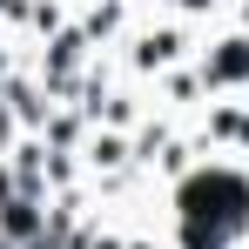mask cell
<instances>
[{
  "label": "cell",
  "instance_id": "3",
  "mask_svg": "<svg viewBox=\"0 0 249 249\" xmlns=\"http://www.w3.org/2000/svg\"><path fill=\"white\" fill-rule=\"evenodd\" d=\"M34 222H41V215H34V202H7V209H0V229H7V236H27Z\"/></svg>",
  "mask_w": 249,
  "mask_h": 249
},
{
  "label": "cell",
  "instance_id": "2",
  "mask_svg": "<svg viewBox=\"0 0 249 249\" xmlns=\"http://www.w3.org/2000/svg\"><path fill=\"white\" fill-rule=\"evenodd\" d=\"M209 74H215V81H243L249 74V41H229L215 61H209Z\"/></svg>",
  "mask_w": 249,
  "mask_h": 249
},
{
  "label": "cell",
  "instance_id": "4",
  "mask_svg": "<svg viewBox=\"0 0 249 249\" xmlns=\"http://www.w3.org/2000/svg\"><path fill=\"white\" fill-rule=\"evenodd\" d=\"M189 7H202V0H189Z\"/></svg>",
  "mask_w": 249,
  "mask_h": 249
},
{
  "label": "cell",
  "instance_id": "1",
  "mask_svg": "<svg viewBox=\"0 0 249 249\" xmlns=\"http://www.w3.org/2000/svg\"><path fill=\"white\" fill-rule=\"evenodd\" d=\"M243 209H249V182L229 175V168H209L182 189V243L189 249H222L236 229H243Z\"/></svg>",
  "mask_w": 249,
  "mask_h": 249
},
{
  "label": "cell",
  "instance_id": "5",
  "mask_svg": "<svg viewBox=\"0 0 249 249\" xmlns=\"http://www.w3.org/2000/svg\"><path fill=\"white\" fill-rule=\"evenodd\" d=\"M0 249H7V236H0Z\"/></svg>",
  "mask_w": 249,
  "mask_h": 249
}]
</instances>
